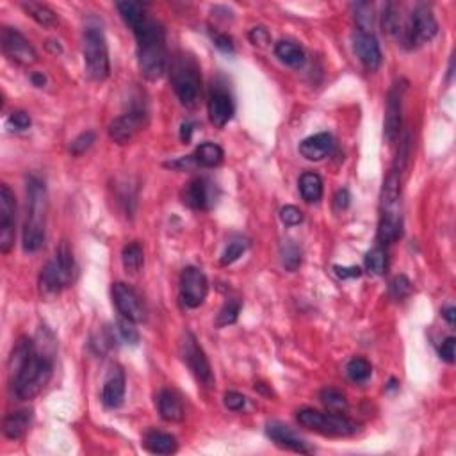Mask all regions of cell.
<instances>
[{
	"mask_svg": "<svg viewBox=\"0 0 456 456\" xmlns=\"http://www.w3.org/2000/svg\"><path fill=\"white\" fill-rule=\"evenodd\" d=\"M40 343L22 337L9 357L8 369L13 392L22 401H30L43 392L54 372V351L41 350Z\"/></svg>",
	"mask_w": 456,
	"mask_h": 456,
	"instance_id": "obj_1",
	"label": "cell"
},
{
	"mask_svg": "<svg viewBox=\"0 0 456 456\" xmlns=\"http://www.w3.org/2000/svg\"><path fill=\"white\" fill-rule=\"evenodd\" d=\"M134 36L138 41V65L143 77L148 81H157L168 68L165 27L148 18L141 29L135 30Z\"/></svg>",
	"mask_w": 456,
	"mask_h": 456,
	"instance_id": "obj_2",
	"label": "cell"
},
{
	"mask_svg": "<svg viewBox=\"0 0 456 456\" xmlns=\"http://www.w3.org/2000/svg\"><path fill=\"white\" fill-rule=\"evenodd\" d=\"M47 212L48 194L45 182L38 177L27 179V212L23 223V250L27 253H36L41 250L47 239Z\"/></svg>",
	"mask_w": 456,
	"mask_h": 456,
	"instance_id": "obj_3",
	"label": "cell"
},
{
	"mask_svg": "<svg viewBox=\"0 0 456 456\" xmlns=\"http://www.w3.org/2000/svg\"><path fill=\"white\" fill-rule=\"evenodd\" d=\"M403 235V207H401V173L394 172L385 179L379 198L378 241L392 245Z\"/></svg>",
	"mask_w": 456,
	"mask_h": 456,
	"instance_id": "obj_4",
	"label": "cell"
},
{
	"mask_svg": "<svg viewBox=\"0 0 456 456\" xmlns=\"http://www.w3.org/2000/svg\"><path fill=\"white\" fill-rule=\"evenodd\" d=\"M73 273H75V262H73L72 248L68 246V243L62 241L55 252L54 259L47 262V266L41 269V298L52 299L61 294L62 289H66L73 282Z\"/></svg>",
	"mask_w": 456,
	"mask_h": 456,
	"instance_id": "obj_5",
	"label": "cell"
},
{
	"mask_svg": "<svg viewBox=\"0 0 456 456\" xmlns=\"http://www.w3.org/2000/svg\"><path fill=\"white\" fill-rule=\"evenodd\" d=\"M172 86L180 104L189 109L196 107L201 91L200 65L189 54H179L172 62Z\"/></svg>",
	"mask_w": 456,
	"mask_h": 456,
	"instance_id": "obj_6",
	"label": "cell"
},
{
	"mask_svg": "<svg viewBox=\"0 0 456 456\" xmlns=\"http://www.w3.org/2000/svg\"><path fill=\"white\" fill-rule=\"evenodd\" d=\"M82 54H84L86 72L89 77L96 82L106 81L111 75V61H109V47L104 36L102 29L99 27H88L84 30V40H82Z\"/></svg>",
	"mask_w": 456,
	"mask_h": 456,
	"instance_id": "obj_7",
	"label": "cell"
},
{
	"mask_svg": "<svg viewBox=\"0 0 456 456\" xmlns=\"http://www.w3.org/2000/svg\"><path fill=\"white\" fill-rule=\"evenodd\" d=\"M438 33V22L430 6L419 4L413 8L401 27V41L406 48H419L421 45L433 40Z\"/></svg>",
	"mask_w": 456,
	"mask_h": 456,
	"instance_id": "obj_8",
	"label": "cell"
},
{
	"mask_svg": "<svg viewBox=\"0 0 456 456\" xmlns=\"http://www.w3.org/2000/svg\"><path fill=\"white\" fill-rule=\"evenodd\" d=\"M296 419L303 428L330 437H350L358 431L357 423L343 417V413H323L314 408H303L299 410Z\"/></svg>",
	"mask_w": 456,
	"mask_h": 456,
	"instance_id": "obj_9",
	"label": "cell"
},
{
	"mask_svg": "<svg viewBox=\"0 0 456 456\" xmlns=\"http://www.w3.org/2000/svg\"><path fill=\"white\" fill-rule=\"evenodd\" d=\"M180 357L204 387L214 385V374H212L207 355L191 332H186L180 339Z\"/></svg>",
	"mask_w": 456,
	"mask_h": 456,
	"instance_id": "obj_10",
	"label": "cell"
},
{
	"mask_svg": "<svg viewBox=\"0 0 456 456\" xmlns=\"http://www.w3.org/2000/svg\"><path fill=\"white\" fill-rule=\"evenodd\" d=\"M16 235V198L8 184L0 186V252L9 253Z\"/></svg>",
	"mask_w": 456,
	"mask_h": 456,
	"instance_id": "obj_11",
	"label": "cell"
},
{
	"mask_svg": "<svg viewBox=\"0 0 456 456\" xmlns=\"http://www.w3.org/2000/svg\"><path fill=\"white\" fill-rule=\"evenodd\" d=\"M0 41H2V52L9 61L20 66H33L38 61L36 48L30 45V41L22 33H18L13 27L2 29Z\"/></svg>",
	"mask_w": 456,
	"mask_h": 456,
	"instance_id": "obj_12",
	"label": "cell"
},
{
	"mask_svg": "<svg viewBox=\"0 0 456 456\" xmlns=\"http://www.w3.org/2000/svg\"><path fill=\"white\" fill-rule=\"evenodd\" d=\"M148 114L143 107H134L128 113L114 118L109 125V138L116 145H128L145 128Z\"/></svg>",
	"mask_w": 456,
	"mask_h": 456,
	"instance_id": "obj_13",
	"label": "cell"
},
{
	"mask_svg": "<svg viewBox=\"0 0 456 456\" xmlns=\"http://www.w3.org/2000/svg\"><path fill=\"white\" fill-rule=\"evenodd\" d=\"M208 294V280L198 267H186L180 274V298L189 308H198Z\"/></svg>",
	"mask_w": 456,
	"mask_h": 456,
	"instance_id": "obj_14",
	"label": "cell"
},
{
	"mask_svg": "<svg viewBox=\"0 0 456 456\" xmlns=\"http://www.w3.org/2000/svg\"><path fill=\"white\" fill-rule=\"evenodd\" d=\"M113 299L116 305L118 312L125 319L132 323H145L146 321V308L143 303L141 296L123 282L113 284Z\"/></svg>",
	"mask_w": 456,
	"mask_h": 456,
	"instance_id": "obj_15",
	"label": "cell"
},
{
	"mask_svg": "<svg viewBox=\"0 0 456 456\" xmlns=\"http://www.w3.org/2000/svg\"><path fill=\"white\" fill-rule=\"evenodd\" d=\"M218 196V187L207 177H198V179L191 180L182 193L184 204L187 207L194 208V211H208V208H212Z\"/></svg>",
	"mask_w": 456,
	"mask_h": 456,
	"instance_id": "obj_16",
	"label": "cell"
},
{
	"mask_svg": "<svg viewBox=\"0 0 456 456\" xmlns=\"http://www.w3.org/2000/svg\"><path fill=\"white\" fill-rule=\"evenodd\" d=\"M403 93H405V86L401 82L394 84L389 91L387 100V114H385V125L384 134L389 143H396L399 139L403 127Z\"/></svg>",
	"mask_w": 456,
	"mask_h": 456,
	"instance_id": "obj_17",
	"label": "cell"
},
{
	"mask_svg": "<svg viewBox=\"0 0 456 456\" xmlns=\"http://www.w3.org/2000/svg\"><path fill=\"white\" fill-rule=\"evenodd\" d=\"M353 50L367 72H376L382 66L384 55H382L379 43L374 34H365L357 30L353 36Z\"/></svg>",
	"mask_w": 456,
	"mask_h": 456,
	"instance_id": "obj_18",
	"label": "cell"
},
{
	"mask_svg": "<svg viewBox=\"0 0 456 456\" xmlns=\"http://www.w3.org/2000/svg\"><path fill=\"white\" fill-rule=\"evenodd\" d=\"M207 109H208V118H211V123L218 128L225 127V125L232 120V116H234V111H235L230 93L226 91V89H221V88L212 89L211 96H208Z\"/></svg>",
	"mask_w": 456,
	"mask_h": 456,
	"instance_id": "obj_19",
	"label": "cell"
},
{
	"mask_svg": "<svg viewBox=\"0 0 456 456\" xmlns=\"http://www.w3.org/2000/svg\"><path fill=\"white\" fill-rule=\"evenodd\" d=\"M266 433L278 447L285 449V451L292 452H301V455H308V452L314 451V447L307 444V442L299 438L294 431L289 426L282 423H269L266 428Z\"/></svg>",
	"mask_w": 456,
	"mask_h": 456,
	"instance_id": "obj_20",
	"label": "cell"
},
{
	"mask_svg": "<svg viewBox=\"0 0 456 456\" xmlns=\"http://www.w3.org/2000/svg\"><path fill=\"white\" fill-rule=\"evenodd\" d=\"M125 399V372L120 365H114L107 374L102 389V403L107 408H120Z\"/></svg>",
	"mask_w": 456,
	"mask_h": 456,
	"instance_id": "obj_21",
	"label": "cell"
},
{
	"mask_svg": "<svg viewBox=\"0 0 456 456\" xmlns=\"http://www.w3.org/2000/svg\"><path fill=\"white\" fill-rule=\"evenodd\" d=\"M333 150V138L328 132H321L307 138L305 141H301L299 145V154L307 161H323L325 157H328Z\"/></svg>",
	"mask_w": 456,
	"mask_h": 456,
	"instance_id": "obj_22",
	"label": "cell"
},
{
	"mask_svg": "<svg viewBox=\"0 0 456 456\" xmlns=\"http://www.w3.org/2000/svg\"><path fill=\"white\" fill-rule=\"evenodd\" d=\"M157 406L159 413H161V417L166 423H180V421H184V417H186L182 399H180V396L177 394L175 391H172V389H162V391L159 392Z\"/></svg>",
	"mask_w": 456,
	"mask_h": 456,
	"instance_id": "obj_23",
	"label": "cell"
},
{
	"mask_svg": "<svg viewBox=\"0 0 456 456\" xmlns=\"http://www.w3.org/2000/svg\"><path fill=\"white\" fill-rule=\"evenodd\" d=\"M30 423H33V412L30 410L11 412L9 416L4 417V424H2L4 437L9 438V440H20L27 433Z\"/></svg>",
	"mask_w": 456,
	"mask_h": 456,
	"instance_id": "obj_24",
	"label": "cell"
},
{
	"mask_svg": "<svg viewBox=\"0 0 456 456\" xmlns=\"http://www.w3.org/2000/svg\"><path fill=\"white\" fill-rule=\"evenodd\" d=\"M143 445L152 455H173L179 449V442L173 435L162 431H148L143 438Z\"/></svg>",
	"mask_w": 456,
	"mask_h": 456,
	"instance_id": "obj_25",
	"label": "cell"
},
{
	"mask_svg": "<svg viewBox=\"0 0 456 456\" xmlns=\"http://www.w3.org/2000/svg\"><path fill=\"white\" fill-rule=\"evenodd\" d=\"M118 11H120L121 18L132 29V33L141 29L145 26L146 18V8L141 2H134V0H125V2H118Z\"/></svg>",
	"mask_w": 456,
	"mask_h": 456,
	"instance_id": "obj_26",
	"label": "cell"
},
{
	"mask_svg": "<svg viewBox=\"0 0 456 456\" xmlns=\"http://www.w3.org/2000/svg\"><path fill=\"white\" fill-rule=\"evenodd\" d=\"M223 157H225V152L216 143H201L193 154L194 162L201 168H216V166L221 165Z\"/></svg>",
	"mask_w": 456,
	"mask_h": 456,
	"instance_id": "obj_27",
	"label": "cell"
},
{
	"mask_svg": "<svg viewBox=\"0 0 456 456\" xmlns=\"http://www.w3.org/2000/svg\"><path fill=\"white\" fill-rule=\"evenodd\" d=\"M274 54L284 65L291 66V68H301L305 65V52L299 45L292 43V41H278L274 45Z\"/></svg>",
	"mask_w": 456,
	"mask_h": 456,
	"instance_id": "obj_28",
	"label": "cell"
},
{
	"mask_svg": "<svg viewBox=\"0 0 456 456\" xmlns=\"http://www.w3.org/2000/svg\"><path fill=\"white\" fill-rule=\"evenodd\" d=\"M299 193L307 204H318L323 198V180L318 173L307 172L299 179Z\"/></svg>",
	"mask_w": 456,
	"mask_h": 456,
	"instance_id": "obj_29",
	"label": "cell"
},
{
	"mask_svg": "<svg viewBox=\"0 0 456 456\" xmlns=\"http://www.w3.org/2000/svg\"><path fill=\"white\" fill-rule=\"evenodd\" d=\"M121 262H123L125 271L132 277L139 274L145 267V252L139 243H128L121 252Z\"/></svg>",
	"mask_w": 456,
	"mask_h": 456,
	"instance_id": "obj_30",
	"label": "cell"
},
{
	"mask_svg": "<svg viewBox=\"0 0 456 456\" xmlns=\"http://www.w3.org/2000/svg\"><path fill=\"white\" fill-rule=\"evenodd\" d=\"M22 9L34 20V22L40 23L41 27L52 29V27H55L59 23L57 15H55L48 6L40 4V2H22Z\"/></svg>",
	"mask_w": 456,
	"mask_h": 456,
	"instance_id": "obj_31",
	"label": "cell"
},
{
	"mask_svg": "<svg viewBox=\"0 0 456 456\" xmlns=\"http://www.w3.org/2000/svg\"><path fill=\"white\" fill-rule=\"evenodd\" d=\"M351 8H353V16L358 33L372 34V23H374L372 6L369 4V2H357V4H353Z\"/></svg>",
	"mask_w": 456,
	"mask_h": 456,
	"instance_id": "obj_32",
	"label": "cell"
},
{
	"mask_svg": "<svg viewBox=\"0 0 456 456\" xmlns=\"http://www.w3.org/2000/svg\"><path fill=\"white\" fill-rule=\"evenodd\" d=\"M387 267L389 257L385 248H382V246H376V248H372L371 252L365 255V269H367L369 273L376 274V277H382V274L387 273Z\"/></svg>",
	"mask_w": 456,
	"mask_h": 456,
	"instance_id": "obj_33",
	"label": "cell"
},
{
	"mask_svg": "<svg viewBox=\"0 0 456 456\" xmlns=\"http://www.w3.org/2000/svg\"><path fill=\"white\" fill-rule=\"evenodd\" d=\"M319 399L326 406V410L332 413H344L347 410L346 396L340 391H337V389H323L321 394H319Z\"/></svg>",
	"mask_w": 456,
	"mask_h": 456,
	"instance_id": "obj_34",
	"label": "cell"
},
{
	"mask_svg": "<svg viewBox=\"0 0 456 456\" xmlns=\"http://www.w3.org/2000/svg\"><path fill=\"white\" fill-rule=\"evenodd\" d=\"M347 378L353 382V384H364L371 378L372 374V365L369 364L365 358H351L350 364L346 367Z\"/></svg>",
	"mask_w": 456,
	"mask_h": 456,
	"instance_id": "obj_35",
	"label": "cell"
},
{
	"mask_svg": "<svg viewBox=\"0 0 456 456\" xmlns=\"http://www.w3.org/2000/svg\"><path fill=\"white\" fill-rule=\"evenodd\" d=\"M303 253L301 248L296 245L294 241H285L280 248V257H282V264L287 271H296L299 266H301L303 260Z\"/></svg>",
	"mask_w": 456,
	"mask_h": 456,
	"instance_id": "obj_36",
	"label": "cell"
},
{
	"mask_svg": "<svg viewBox=\"0 0 456 456\" xmlns=\"http://www.w3.org/2000/svg\"><path fill=\"white\" fill-rule=\"evenodd\" d=\"M239 314H241V301L239 299H228L218 314V326L234 325L239 319Z\"/></svg>",
	"mask_w": 456,
	"mask_h": 456,
	"instance_id": "obj_37",
	"label": "cell"
},
{
	"mask_svg": "<svg viewBox=\"0 0 456 456\" xmlns=\"http://www.w3.org/2000/svg\"><path fill=\"white\" fill-rule=\"evenodd\" d=\"M95 141H96L95 132L93 130L82 132V134H79L77 138L69 143V154L75 155V157H81V155H84L86 152L95 145Z\"/></svg>",
	"mask_w": 456,
	"mask_h": 456,
	"instance_id": "obj_38",
	"label": "cell"
},
{
	"mask_svg": "<svg viewBox=\"0 0 456 456\" xmlns=\"http://www.w3.org/2000/svg\"><path fill=\"white\" fill-rule=\"evenodd\" d=\"M389 291H391L392 299L401 301L406 296H410V292H412V284H410V280L405 274H399V277H396L394 280L391 282V289H389Z\"/></svg>",
	"mask_w": 456,
	"mask_h": 456,
	"instance_id": "obj_39",
	"label": "cell"
},
{
	"mask_svg": "<svg viewBox=\"0 0 456 456\" xmlns=\"http://www.w3.org/2000/svg\"><path fill=\"white\" fill-rule=\"evenodd\" d=\"M246 248H248V245L243 241L230 243V245L225 248V252H223L221 260H219V262H221V266H230V264H234L235 260H238L239 257L246 252Z\"/></svg>",
	"mask_w": 456,
	"mask_h": 456,
	"instance_id": "obj_40",
	"label": "cell"
},
{
	"mask_svg": "<svg viewBox=\"0 0 456 456\" xmlns=\"http://www.w3.org/2000/svg\"><path fill=\"white\" fill-rule=\"evenodd\" d=\"M118 332H120L121 339L127 344H138L139 343V332L134 328V323L128 321V319H121L118 321Z\"/></svg>",
	"mask_w": 456,
	"mask_h": 456,
	"instance_id": "obj_41",
	"label": "cell"
},
{
	"mask_svg": "<svg viewBox=\"0 0 456 456\" xmlns=\"http://www.w3.org/2000/svg\"><path fill=\"white\" fill-rule=\"evenodd\" d=\"M280 219L284 225L296 226L303 221V212L298 207H294V205H287V207H284L280 211Z\"/></svg>",
	"mask_w": 456,
	"mask_h": 456,
	"instance_id": "obj_42",
	"label": "cell"
},
{
	"mask_svg": "<svg viewBox=\"0 0 456 456\" xmlns=\"http://www.w3.org/2000/svg\"><path fill=\"white\" fill-rule=\"evenodd\" d=\"M248 40L252 41V45H255L259 48H266L271 43V36L266 27H253L248 34Z\"/></svg>",
	"mask_w": 456,
	"mask_h": 456,
	"instance_id": "obj_43",
	"label": "cell"
},
{
	"mask_svg": "<svg viewBox=\"0 0 456 456\" xmlns=\"http://www.w3.org/2000/svg\"><path fill=\"white\" fill-rule=\"evenodd\" d=\"M8 125L13 130H27L30 127V116L27 113H23V111H15L9 116Z\"/></svg>",
	"mask_w": 456,
	"mask_h": 456,
	"instance_id": "obj_44",
	"label": "cell"
},
{
	"mask_svg": "<svg viewBox=\"0 0 456 456\" xmlns=\"http://www.w3.org/2000/svg\"><path fill=\"white\" fill-rule=\"evenodd\" d=\"M223 401H225V406L228 410H232V412H239V410L245 408L246 405V398L243 394H239V392H226L225 398H223Z\"/></svg>",
	"mask_w": 456,
	"mask_h": 456,
	"instance_id": "obj_45",
	"label": "cell"
},
{
	"mask_svg": "<svg viewBox=\"0 0 456 456\" xmlns=\"http://www.w3.org/2000/svg\"><path fill=\"white\" fill-rule=\"evenodd\" d=\"M455 350H456V339L455 337H447L440 346V358H444L447 364L455 362Z\"/></svg>",
	"mask_w": 456,
	"mask_h": 456,
	"instance_id": "obj_46",
	"label": "cell"
},
{
	"mask_svg": "<svg viewBox=\"0 0 456 456\" xmlns=\"http://www.w3.org/2000/svg\"><path fill=\"white\" fill-rule=\"evenodd\" d=\"M212 40H214V45L225 54H232L234 52V41H232L230 36H226V34H212Z\"/></svg>",
	"mask_w": 456,
	"mask_h": 456,
	"instance_id": "obj_47",
	"label": "cell"
},
{
	"mask_svg": "<svg viewBox=\"0 0 456 456\" xmlns=\"http://www.w3.org/2000/svg\"><path fill=\"white\" fill-rule=\"evenodd\" d=\"M333 273L340 278V280H347V278H358L362 274V269L357 266H333Z\"/></svg>",
	"mask_w": 456,
	"mask_h": 456,
	"instance_id": "obj_48",
	"label": "cell"
},
{
	"mask_svg": "<svg viewBox=\"0 0 456 456\" xmlns=\"http://www.w3.org/2000/svg\"><path fill=\"white\" fill-rule=\"evenodd\" d=\"M350 191L347 189H339L335 194V208L337 211H346L350 207Z\"/></svg>",
	"mask_w": 456,
	"mask_h": 456,
	"instance_id": "obj_49",
	"label": "cell"
},
{
	"mask_svg": "<svg viewBox=\"0 0 456 456\" xmlns=\"http://www.w3.org/2000/svg\"><path fill=\"white\" fill-rule=\"evenodd\" d=\"M166 166H168V168L180 169V172H184V169H189V168H193V166H196V162H194L193 155H189V157H182V159H179V161L168 162Z\"/></svg>",
	"mask_w": 456,
	"mask_h": 456,
	"instance_id": "obj_50",
	"label": "cell"
},
{
	"mask_svg": "<svg viewBox=\"0 0 456 456\" xmlns=\"http://www.w3.org/2000/svg\"><path fill=\"white\" fill-rule=\"evenodd\" d=\"M193 132H194L193 121H184L182 127H180V139H182L184 143H189L191 138H193Z\"/></svg>",
	"mask_w": 456,
	"mask_h": 456,
	"instance_id": "obj_51",
	"label": "cell"
},
{
	"mask_svg": "<svg viewBox=\"0 0 456 456\" xmlns=\"http://www.w3.org/2000/svg\"><path fill=\"white\" fill-rule=\"evenodd\" d=\"M442 318L445 319V321L449 323V325H455L456 323V308L455 307H445L444 311H442Z\"/></svg>",
	"mask_w": 456,
	"mask_h": 456,
	"instance_id": "obj_52",
	"label": "cell"
},
{
	"mask_svg": "<svg viewBox=\"0 0 456 456\" xmlns=\"http://www.w3.org/2000/svg\"><path fill=\"white\" fill-rule=\"evenodd\" d=\"M30 81H33V84L36 86V88H43V86L47 84V79H45L43 73H33V75H30Z\"/></svg>",
	"mask_w": 456,
	"mask_h": 456,
	"instance_id": "obj_53",
	"label": "cell"
},
{
	"mask_svg": "<svg viewBox=\"0 0 456 456\" xmlns=\"http://www.w3.org/2000/svg\"><path fill=\"white\" fill-rule=\"evenodd\" d=\"M255 389H257V391L264 392V394H267V396L273 394V391H269V389H266V384H255Z\"/></svg>",
	"mask_w": 456,
	"mask_h": 456,
	"instance_id": "obj_54",
	"label": "cell"
},
{
	"mask_svg": "<svg viewBox=\"0 0 456 456\" xmlns=\"http://www.w3.org/2000/svg\"><path fill=\"white\" fill-rule=\"evenodd\" d=\"M399 387V382L398 379H394L392 378L391 382H389V387H387V391H394V389H398Z\"/></svg>",
	"mask_w": 456,
	"mask_h": 456,
	"instance_id": "obj_55",
	"label": "cell"
}]
</instances>
